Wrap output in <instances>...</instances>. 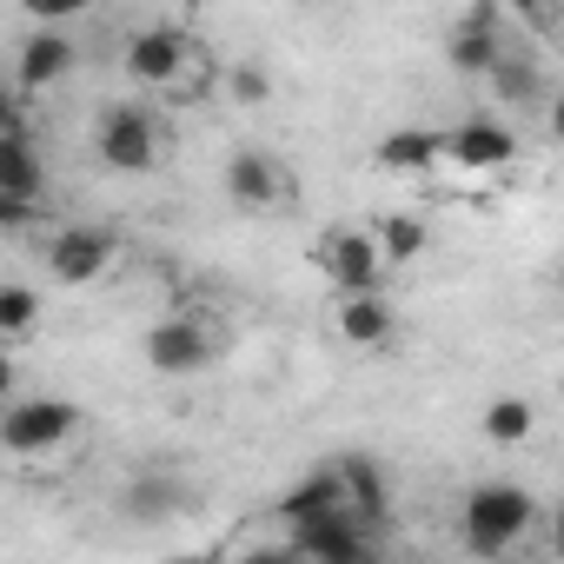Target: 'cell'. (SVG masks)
I'll use <instances>...</instances> for the list:
<instances>
[{"label":"cell","mask_w":564,"mask_h":564,"mask_svg":"<svg viewBox=\"0 0 564 564\" xmlns=\"http://www.w3.org/2000/svg\"><path fill=\"white\" fill-rule=\"evenodd\" d=\"M538 531H544V511H538V498H531L524 485L491 478V485H471L465 505H458V538H465V551H478V557H511V551L531 544Z\"/></svg>","instance_id":"cell-2"},{"label":"cell","mask_w":564,"mask_h":564,"mask_svg":"<svg viewBox=\"0 0 564 564\" xmlns=\"http://www.w3.org/2000/svg\"><path fill=\"white\" fill-rule=\"evenodd\" d=\"M94 153H100L107 173H160L166 153H173V140H166V120H160L153 107L113 100V107H100V120H94Z\"/></svg>","instance_id":"cell-4"},{"label":"cell","mask_w":564,"mask_h":564,"mask_svg":"<svg viewBox=\"0 0 564 564\" xmlns=\"http://www.w3.org/2000/svg\"><path fill=\"white\" fill-rule=\"evenodd\" d=\"M531 425H538V405H531L524 392H498V399L478 412V438H485V445H498V452L524 445V438H531Z\"/></svg>","instance_id":"cell-17"},{"label":"cell","mask_w":564,"mask_h":564,"mask_svg":"<svg viewBox=\"0 0 564 564\" xmlns=\"http://www.w3.org/2000/svg\"><path fill=\"white\" fill-rule=\"evenodd\" d=\"M544 531H551V551H557V564H564V511H551Z\"/></svg>","instance_id":"cell-24"},{"label":"cell","mask_w":564,"mask_h":564,"mask_svg":"<svg viewBox=\"0 0 564 564\" xmlns=\"http://www.w3.org/2000/svg\"><path fill=\"white\" fill-rule=\"evenodd\" d=\"M352 511V491L339 478V465H313L286 498H279V524H313V518H339Z\"/></svg>","instance_id":"cell-15"},{"label":"cell","mask_w":564,"mask_h":564,"mask_svg":"<svg viewBox=\"0 0 564 564\" xmlns=\"http://www.w3.org/2000/svg\"><path fill=\"white\" fill-rule=\"evenodd\" d=\"M557 286H564V272H557Z\"/></svg>","instance_id":"cell-26"},{"label":"cell","mask_w":564,"mask_h":564,"mask_svg":"<svg viewBox=\"0 0 564 564\" xmlns=\"http://www.w3.org/2000/svg\"><path fill=\"white\" fill-rule=\"evenodd\" d=\"M485 87H491V94H498L505 107H538V113H544V100H551V94H544V74H538V61H531L524 47H511V54L498 61V74H491Z\"/></svg>","instance_id":"cell-19"},{"label":"cell","mask_w":564,"mask_h":564,"mask_svg":"<svg viewBox=\"0 0 564 564\" xmlns=\"http://www.w3.org/2000/svg\"><path fill=\"white\" fill-rule=\"evenodd\" d=\"M313 265L333 279L339 300H359V293H386V252H379V232L372 226H326L319 246H313Z\"/></svg>","instance_id":"cell-5"},{"label":"cell","mask_w":564,"mask_h":564,"mask_svg":"<svg viewBox=\"0 0 564 564\" xmlns=\"http://www.w3.org/2000/svg\"><path fill=\"white\" fill-rule=\"evenodd\" d=\"M113 265H120V232L87 226V219L47 232V279L54 286H94V279H107Z\"/></svg>","instance_id":"cell-7"},{"label":"cell","mask_w":564,"mask_h":564,"mask_svg":"<svg viewBox=\"0 0 564 564\" xmlns=\"http://www.w3.org/2000/svg\"><path fill=\"white\" fill-rule=\"evenodd\" d=\"M452 160L471 166V173H505L518 160V133L505 120H491V113H471V120L452 127Z\"/></svg>","instance_id":"cell-14"},{"label":"cell","mask_w":564,"mask_h":564,"mask_svg":"<svg viewBox=\"0 0 564 564\" xmlns=\"http://www.w3.org/2000/svg\"><path fill=\"white\" fill-rule=\"evenodd\" d=\"M226 199L239 206V213H286L293 199H300V186H293V173H286V160L279 153H265V147H239L232 160H226Z\"/></svg>","instance_id":"cell-9"},{"label":"cell","mask_w":564,"mask_h":564,"mask_svg":"<svg viewBox=\"0 0 564 564\" xmlns=\"http://www.w3.org/2000/svg\"><path fill=\"white\" fill-rule=\"evenodd\" d=\"M219 346H226V333H213L199 313H173V319L147 326V339H140V352H147V366H153L160 379H193V372H206V366L219 359Z\"/></svg>","instance_id":"cell-6"},{"label":"cell","mask_w":564,"mask_h":564,"mask_svg":"<svg viewBox=\"0 0 564 564\" xmlns=\"http://www.w3.org/2000/svg\"><path fill=\"white\" fill-rule=\"evenodd\" d=\"M286 544L300 551V564H379V524H366L359 511L286 524Z\"/></svg>","instance_id":"cell-8"},{"label":"cell","mask_w":564,"mask_h":564,"mask_svg":"<svg viewBox=\"0 0 564 564\" xmlns=\"http://www.w3.org/2000/svg\"><path fill=\"white\" fill-rule=\"evenodd\" d=\"M226 87H232L239 107H259V100L272 94V74H265L259 61H232V67H226Z\"/></svg>","instance_id":"cell-22"},{"label":"cell","mask_w":564,"mask_h":564,"mask_svg":"<svg viewBox=\"0 0 564 564\" xmlns=\"http://www.w3.org/2000/svg\"><path fill=\"white\" fill-rule=\"evenodd\" d=\"M544 133L564 147V94H551V100H544Z\"/></svg>","instance_id":"cell-23"},{"label":"cell","mask_w":564,"mask_h":564,"mask_svg":"<svg viewBox=\"0 0 564 564\" xmlns=\"http://www.w3.org/2000/svg\"><path fill=\"white\" fill-rule=\"evenodd\" d=\"M120 67H127L147 94H160V100H199V94H213V80H219V61L206 54V41L186 34V28H166V21L127 34Z\"/></svg>","instance_id":"cell-1"},{"label":"cell","mask_w":564,"mask_h":564,"mask_svg":"<svg viewBox=\"0 0 564 564\" xmlns=\"http://www.w3.org/2000/svg\"><path fill=\"white\" fill-rule=\"evenodd\" d=\"M372 232H379V252H386V265H412V259L432 246L425 219H405V213H379V219H372Z\"/></svg>","instance_id":"cell-20"},{"label":"cell","mask_w":564,"mask_h":564,"mask_svg":"<svg viewBox=\"0 0 564 564\" xmlns=\"http://www.w3.org/2000/svg\"><path fill=\"white\" fill-rule=\"evenodd\" d=\"M511 54V41H505V14L498 8H465L458 21H452V41H445V61H452V74H478V80H491L498 74V61Z\"/></svg>","instance_id":"cell-10"},{"label":"cell","mask_w":564,"mask_h":564,"mask_svg":"<svg viewBox=\"0 0 564 564\" xmlns=\"http://www.w3.org/2000/svg\"><path fill=\"white\" fill-rule=\"evenodd\" d=\"M120 511L140 518V524L180 518V511H186V485H180V478H160V471H140V478L120 485Z\"/></svg>","instance_id":"cell-16"},{"label":"cell","mask_w":564,"mask_h":564,"mask_svg":"<svg viewBox=\"0 0 564 564\" xmlns=\"http://www.w3.org/2000/svg\"><path fill=\"white\" fill-rule=\"evenodd\" d=\"M333 465H339V478H346V491H352V511L386 531V511H392V478H386V465H372V458H333Z\"/></svg>","instance_id":"cell-18"},{"label":"cell","mask_w":564,"mask_h":564,"mask_svg":"<svg viewBox=\"0 0 564 564\" xmlns=\"http://www.w3.org/2000/svg\"><path fill=\"white\" fill-rule=\"evenodd\" d=\"M166 564H213V557H166Z\"/></svg>","instance_id":"cell-25"},{"label":"cell","mask_w":564,"mask_h":564,"mask_svg":"<svg viewBox=\"0 0 564 564\" xmlns=\"http://www.w3.org/2000/svg\"><path fill=\"white\" fill-rule=\"evenodd\" d=\"M80 67V41L67 34V28H34L28 41H21V54H14V94H47V87H61L67 74Z\"/></svg>","instance_id":"cell-11"},{"label":"cell","mask_w":564,"mask_h":564,"mask_svg":"<svg viewBox=\"0 0 564 564\" xmlns=\"http://www.w3.org/2000/svg\"><path fill=\"white\" fill-rule=\"evenodd\" d=\"M34 326H41V293H34V286H21V279H14V286H0V339L21 346Z\"/></svg>","instance_id":"cell-21"},{"label":"cell","mask_w":564,"mask_h":564,"mask_svg":"<svg viewBox=\"0 0 564 564\" xmlns=\"http://www.w3.org/2000/svg\"><path fill=\"white\" fill-rule=\"evenodd\" d=\"M438 160H452V133H438V127H392V133L372 147V166L392 173V180L432 173Z\"/></svg>","instance_id":"cell-13"},{"label":"cell","mask_w":564,"mask_h":564,"mask_svg":"<svg viewBox=\"0 0 564 564\" xmlns=\"http://www.w3.org/2000/svg\"><path fill=\"white\" fill-rule=\"evenodd\" d=\"M80 438H87V412L54 392L8 399V412H0V445H8L14 465H61Z\"/></svg>","instance_id":"cell-3"},{"label":"cell","mask_w":564,"mask_h":564,"mask_svg":"<svg viewBox=\"0 0 564 564\" xmlns=\"http://www.w3.org/2000/svg\"><path fill=\"white\" fill-rule=\"evenodd\" d=\"M333 333L352 352H386L399 339V306L386 293H359V300H333Z\"/></svg>","instance_id":"cell-12"}]
</instances>
